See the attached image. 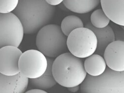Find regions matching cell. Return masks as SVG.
<instances>
[{
  "label": "cell",
  "mask_w": 124,
  "mask_h": 93,
  "mask_svg": "<svg viewBox=\"0 0 124 93\" xmlns=\"http://www.w3.org/2000/svg\"><path fill=\"white\" fill-rule=\"evenodd\" d=\"M55 11V6L48 4L45 0H18L13 13L21 22L24 34H31L48 25Z\"/></svg>",
  "instance_id": "obj_1"
},
{
  "label": "cell",
  "mask_w": 124,
  "mask_h": 93,
  "mask_svg": "<svg viewBox=\"0 0 124 93\" xmlns=\"http://www.w3.org/2000/svg\"><path fill=\"white\" fill-rule=\"evenodd\" d=\"M52 67L57 83L65 88L80 85L87 75L83 60L70 52H65L57 57Z\"/></svg>",
  "instance_id": "obj_2"
},
{
  "label": "cell",
  "mask_w": 124,
  "mask_h": 93,
  "mask_svg": "<svg viewBox=\"0 0 124 93\" xmlns=\"http://www.w3.org/2000/svg\"><path fill=\"white\" fill-rule=\"evenodd\" d=\"M80 89L82 93H124V71H116L107 67L99 76L87 75Z\"/></svg>",
  "instance_id": "obj_3"
},
{
  "label": "cell",
  "mask_w": 124,
  "mask_h": 93,
  "mask_svg": "<svg viewBox=\"0 0 124 93\" xmlns=\"http://www.w3.org/2000/svg\"><path fill=\"white\" fill-rule=\"evenodd\" d=\"M67 40L59 25L48 24L38 31L36 45L46 57L54 58L66 52Z\"/></svg>",
  "instance_id": "obj_4"
},
{
  "label": "cell",
  "mask_w": 124,
  "mask_h": 93,
  "mask_svg": "<svg viewBox=\"0 0 124 93\" xmlns=\"http://www.w3.org/2000/svg\"><path fill=\"white\" fill-rule=\"evenodd\" d=\"M67 45L70 53L84 59L94 53L97 40L93 31L84 26L72 31L67 36Z\"/></svg>",
  "instance_id": "obj_5"
},
{
  "label": "cell",
  "mask_w": 124,
  "mask_h": 93,
  "mask_svg": "<svg viewBox=\"0 0 124 93\" xmlns=\"http://www.w3.org/2000/svg\"><path fill=\"white\" fill-rule=\"evenodd\" d=\"M24 34L23 25L14 13H0V48L8 45L18 47Z\"/></svg>",
  "instance_id": "obj_6"
},
{
  "label": "cell",
  "mask_w": 124,
  "mask_h": 93,
  "mask_svg": "<svg viewBox=\"0 0 124 93\" xmlns=\"http://www.w3.org/2000/svg\"><path fill=\"white\" fill-rule=\"evenodd\" d=\"M47 67L46 57L38 50L25 51L18 61L19 73L28 79H35L42 75Z\"/></svg>",
  "instance_id": "obj_7"
},
{
  "label": "cell",
  "mask_w": 124,
  "mask_h": 93,
  "mask_svg": "<svg viewBox=\"0 0 124 93\" xmlns=\"http://www.w3.org/2000/svg\"><path fill=\"white\" fill-rule=\"evenodd\" d=\"M22 53L21 50L14 46L0 48V73L8 76L19 74L18 61Z\"/></svg>",
  "instance_id": "obj_8"
},
{
  "label": "cell",
  "mask_w": 124,
  "mask_h": 93,
  "mask_svg": "<svg viewBox=\"0 0 124 93\" xmlns=\"http://www.w3.org/2000/svg\"><path fill=\"white\" fill-rule=\"evenodd\" d=\"M104 58L106 65L116 71H124V41L115 40L105 48Z\"/></svg>",
  "instance_id": "obj_9"
},
{
  "label": "cell",
  "mask_w": 124,
  "mask_h": 93,
  "mask_svg": "<svg viewBox=\"0 0 124 93\" xmlns=\"http://www.w3.org/2000/svg\"><path fill=\"white\" fill-rule=\"evenodd\" d=\"M29 79L20 73L13 76L0 73V93H23L28 87Z\"/></svg>",
  "instance_id": "obj_10"
},
{
  "label": "cell",
  "mask_w": 124,
  "mask_h": 93,
  "mask_svg": "<svg viewBox=\"0 0 124 93\" xmlns=\"http://www.w3.org/2000/svg\"><path fill=\"white\" fill-rule=\"evenodd\" d=\"M102 9L112 23L124 25V0H100Z\"/></svg>",
  "instance_id": "obj_11"
},
{
  "label": "cell",
  "mask_w": 124,
  "mask_h": 93,
  "mask_svg": "<svg viewBox=\"0 0 124 93\" xmlns=\"http://www.w3.org/2000/svg\"><path fill=\"white\" fill-rule=\"evenodd\" d=\"M85 27L92 30L97 38V46L94 53L103 56L108 45L115 40V35L111 27L108 25L104 28H98L94 27L89 22L85 25Z\"/></svg>",
  "instance_id": "obj_12"
},
{
  "label": "cell",
  "mask_w": 124,
  "mask_h": 93,
  "mask_svg": "<svg viewBox=\"0 0 124 93\" xmlns=\"http://www.w3.org/2000/svg\"><path fill=\"white\" fill-rule=\"evenodd\" d=\"M47 67L44 74L38 78L35 79H30L29 82L32 86L42 89L48 90L50 89L57 84L52 74V64L54 60L52 58L47 57Z\"/></svg>",
  "instance_id": "obj_13"
},
{
  "label": "cell",
  "mask_w": 124,
  "mask_h": 93,
  "mask_svg": "<svg viewBox=\"0 0 124 93\" xmlns=\"http://www.w3.org/2000/svg\"><path fill=\"white\" fill-rule=\"evenodd\" d=\"M84 65L86 73L92 76L102 74L107 67L103 57L95 53L85 58Z\"/></svg>",
  "instance_id": "obj_14"
},
{
  "label": "cell",
  "mask_w": 124,
  "mask_h": 93,
  "mask_svg": "<svg viewBox=\"0 0 124 93\" xmlns=\"http://www.w3.org/2000/svg\"><path fill=\"white\" fill-rule=\"evenodd\" d=\"M64 5L77 14H86L93 11L100 4V0H64Z\"/></svg>",
  "instance_id": "obj_15"
},
{
  "label": "cell",
  "mask_w": 124,
  "mask_h": 93,
  "mask_svg": "<svg viewBox=\"0 0 124 93\" xmlns=\"http://www.w3.org/2000/svg\"><path fill=\"white\" fill-rule=\"evenodd\" d=\"M60 27L62 32L68 36L72 31L78 28L84 27V24L78 17L70 15L67 16L63 19Z\"/></svg>",
  "instance_id": "obj_16"
},
{
  "label": "cell",
  "mask_w": 124,
  "mask_h": 93,
  "mask_svg": "<svg viewBox=\"0 0 124 93\" xmlns=\"http://www.w3.org/2000/svg\"><path fill=\"white\" fill-rule=\"evenodd\" d=\"M110 22V19L103 12L102 9H96L91 15L90 23L96 28H104L109 25Z\"/></svg>",
  "instance_id": "obj_17"
},
{
  "label": "cell",
  "mask_w": 124,
  "mask_h": 93,
  "mask_svg": "<svg viewBox=\"0 0 124 93\" xmlns=\"http://www.w3.org/2000/svg\"><path fill=\"white\" fill-rule=\"evenodd\" d=\"M18 3V0H0V13H12Z\"/></svg>",
  "instance_id": "obj_18"
},
{
  "label": "cell",
  "mask_w": 124,
  "mask_h": 93,
  "mask_svg": "<svg viewBox=\"0 0 124 93\" xmlns=\"http://www.w3.org/2000/svg\"><path fill=\"white\" fill-rule=\"evenodd\" d=\"M115 35V40H120L124 41V26H122L121 28V25H119L115 23L111 24L110 25Z\"/></svg>",
  "instance_id": "obj_19"
},
{
  "label": "cell",
  "mask_w": 124,
  "mask_h": 93,
  "mask_svg": "<svg viewBox=\"0 0 124 93\" xmlns=\"http://www.w3.org/2000/svg\"><path fill=\"white\" fill-rule=\"evenodd\" d=\"M45 2L49 5L53 6H56L63 3L64 0H45Z\"/></svg>",
  "instance_id": "obj_20"
},
{
  "label": "cell",
  "mask_w": 124,
  "mask_h": 93,
  "mask_svg": "<svg viewBox=\"0 0 124 93\" xmlns=\"http://www.w3.org/2000/svg\"><path fill=\"white\" fill-rule=\"evenodd\" d=\"M25 92L26 93H47V92H46L45 90L38 89V88L30 90Z\"/></svg>",
  "instance_id": "obj_21"
},
{
  "label": "cell",
  "mask_w": 124,
  "mask_h": 93,
  "mask_svg": "<svg viewBox=\"0 0 124 93\" xmlns=\"http://www.w3.org/2000/svg\"><path fill=\"white\" fill-rule=\"evenodd\" d=\"M68 90L72 93H76L77 92L79 91L80 89V85H78L74 87H70V88H67Z\"/></svg>",
  "instance_id": "obj_22"
}]
</instances>
